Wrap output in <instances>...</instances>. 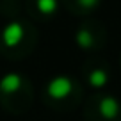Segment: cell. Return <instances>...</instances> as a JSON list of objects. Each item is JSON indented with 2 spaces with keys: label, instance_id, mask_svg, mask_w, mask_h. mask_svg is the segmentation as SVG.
Here are the masks:
<instances>
[{
  "label": "cell",
  "instance_id": "obj_1",
  "mask_svg": "<svg viewBox=\"0 0 121 121\" xmlns=\"http://www.w3.org/2000/svg\"><path fill=\"white\" fill-rule=\"evenodd\" d=\"M38 29L29 20H11L0 32V55L7 60H22L36 50Z\"/></svg>",
  "mask_w": 121,
  "mask_h": 121
},
{
  "label": "cell",
  "instance_id": "obj_2",
  "mask_svg": "<svg viewBox=\"0 0 121 121\" xmlns=\"http://www.w3.org/2000/svg\"><path fill=\"white\" fill-rule=\"evenodd\" d=\"M43 103L57 112H73L82 105V82L71 75H57L48 80L41 93Z\"/></svg>",
  "mask_w": 121,
  "mask_h": 121
},
{
  "label": "cell",
  "instance_id": "obj_3",
  "mask_svg": "<svg viewBox=\"0 0 121 121\" xmlns=\"http://www.w3.org/2000/svg\"><path fill=\"white\" fill-rule=\"evenodd\" d=\"M34 103L32 82L22 73H7L0 78V107L13 116H22Z\"/></svg>",
  "mask_w": 121,
  "mask_h": 121
},
{
  "label": "cell",
  "instance_id": "obj_4",
  "mask_svg": "<svg viewBox=\"0 0 121 121\" xmlns=\"http://www.w3.org/2000/svg\"><path fill=\"white\" fill-rule=\"evenodd\" d=\"M84 121H121V102L107 91H95L82 103Z\"/></svg>",
  "mask_w": 121,
  "mask_h": 121
},
{
  "label": "cell",
  "instance_id": "obj_5",
  "mask_svg": "<svg viewBox=\"0 0 121 121\" xmlns=\"http://www.w3.org/2000/svg\"><path fill=\"white\" fill-rule=\"evenodd\" d=\"M109 41L107 29L102 22L95 18H86L78 23L75 30V43L84 52H100Z\"/></svg>",
  "mask_w": 121,
  "mask_h": 121
},
{
  "label": "cell",
  "instance_id": "obj_6",
  "mask_svg": "<svg viewBox=\"0 0 121 121\" xmlns=\"http://www.w3.org/2000/svg\"><path fill=\"white\" fill-rule=\"evenodd\" d=\"M82 80L95 91H105V87L110 82V66L105 59H87L80 66Z\"/></svg>",
  "mask_w": 121,
  "mask_h": 121
},
{
  "label": "cell",
  "instance_id": "obj_7",
  "mask_svg": "<svg viewBox=\"0 0 121 121\" xmlns=\"http://www.w3.org/2000/svg\"><path fill=\"white\" fill-rule=\"evenodd\" d=\"M59 0H25V11L32 20L50 22L59 11Z\"/></svg>",
  "mask_w": 121,
  "mask_h": 121
},
{
  "label": "cell",
  "instance_id": "obj_8",
  "mask_svg": "<svg viewBox=\"0 0 121 121\" xmlns=\"http://www.w3.org/2000/svg\"><path fill=\"white\" fill-rule=\"evenodd\" d=\"M60 5H64L66 11L75 16H87L100 7L102 0H59Z\"/></svg>",
  "mask_w": 121,
  "mask_h": 121
},
{
  "label": "cell",
  "instance_id": "obj_9",
  "mask_svg": "<svg viewBox=\"0 0 121 121\" xmlns=\"http://www.w3.org/2000/svg\"><path fill=\"white\" fill-rule=\"evenodd\" d=\"M119 68H121V55H119Z\"/></svg>",
  "mask_w": 121,
  "mask_h": 121
}]
</instances>
